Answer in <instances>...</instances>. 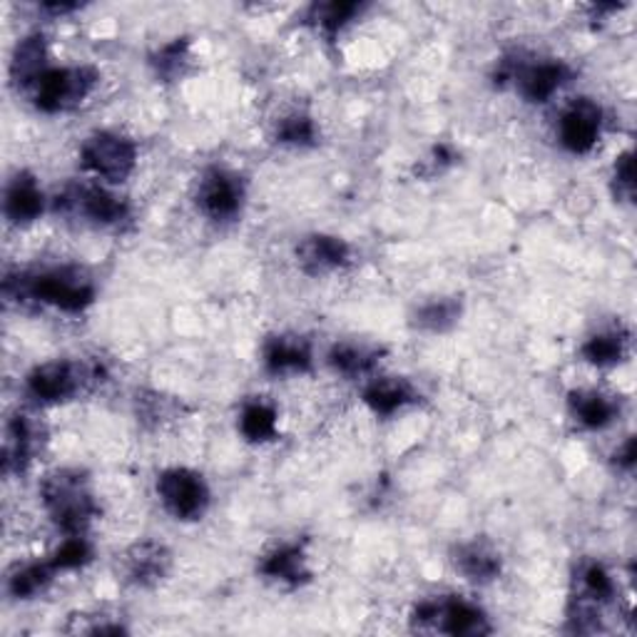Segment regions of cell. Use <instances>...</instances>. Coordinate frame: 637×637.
<instances>
[{"label":"cell","instance_id":"29","mask_svg":"<svg viewBox=\"0 0 637 637\" xmlns=\"http://www.w3.org/2000/svg\"><path fill=\"white\" fill-rule=\"evenodd\" d=\"M315 140H317V125H315V120L305 113L285 117L277 127V143L281 145L307 147V145H315Z\"/></svg>","mask_w":637,"mask_h":637},{"label":"cell","instance_id":"6","mask_svg":"<svg viewBox=\"0 0 637 637\" xmlns=\"http://www.w3.org/2000/svg\"><path fill=\"white\" fill-rule=\"evenodd\" d=\"M97 379V367L80 361H45L28 373V393L40 403H63L78 397L90 381Z\"/></svg>","mask_w":637,"mask_h":637},{"label":"cell","instance_id":"22","mask_svg":"<svg viewBox=\"0 0 637 637\" xmlns=\"http://www.w3.org/2000/svg\"><path fill=\"white\" fill-rule=\"evenodd\" d=\"M379 359V347H369V343L357 341H341L329 351V363L333 371L343 373V377H367V373L377 367Z\"/></svg>","mask_w":637,"mask_h":637},{"label":"cell","instance_id":"25","mask_svg":"<svg viewBox=\"0 0 637 637\" xmlns=\"http://www.w3.org/2000/svg\"><path fill=\"white\" fill-rule=\"evenodd\" d=\"M628 351V333L623 331H600L583 343V359L593 367H613L623 361Z\"/></svg>","mask_w":637,"mask_h":637},{"label":"cell","instance_id":"31","mask_svg":"<svg viewBox=\"0 0 637 637\" xmlns=\"http://www.w3.org/2000/svg\"><path fill=\"white\" fill-rule=\"evenodd\" d=\"M613 185H615V195L625 202H633V197H635V162H633L630 150L615 160Z\"/></svg>","mask_w":637,"mask_h":637},{"label":"cell","instance_id":"16","mask_svg":"<svg viewBox=\"0 0 637 637\" xmlns=\"http://www.w3.org/2000/svg\"><path fill=\"white\" fill-rule=\"evenodd\" d=\"M453 565L461 575H466L473 583H491L501 573V555L495 553L485 541L461 543L453 551Z\"/></svg>","mask_w":637,"mask_h":637},{"label":"cell","instance_id":"20","mask_svg":"<svg viewBox=\"0 0 637 637\" xmlns=\"http://www.w3.org/2000/svg\"><path fill=\"white\" fill-rule=\"evenodd\" d=\"M33 456V427L25 417H13L3 439V473H23Z\"/></svg>","mask_w":637,"mask_h":637},{"label":"cell","instance_id":"10","mask_svg":"<svg viewBox=\"0 0 637 637\" xmlns=\"http://www.w3.org/2000/svg\"><path fill=\"white\" fill-rule=\"evenodd\" d=\"M501 83L505 80H515L518 93L528 100V103H548V100L558 93V90L571 80V68L561 63V60H545V63L535 65H501Z\"/></svg>","mask_w":637,"mask_h":637},{"label":"cell","instance_id":"18","mask_svg":"<svg viewBox=\"0 0 637 637\" xmlns=\"http://www.w3.org/2000/svg\"><path fill=\"white\" fill-rule=\"evenodd\" d=\"M411 401H417V391L407 379H377L363 389V403L377 417H391Z\"/></svg>","mask_w":637,"mask_h":637},{"label":"cell","instance_id":"1","mask_svg":"<svg viewBox=\"0 0 637 637\" xmlns=\"http://www.w3.org/2000/svg\"><path fill=\"white\" fill-rule=\"evenodd\" d=\"M3 289L10 299H30L38 301V305L55 307L65 315H80L95 301L93 279L78 267H53L8 275Z\"/></svg>","mask_w":637,"mask_h":637},{"label":"cell","instance_id":"26","mask_svg":"<svg viewBox=\"0 0 637 637\" xmlns=\"http://www.w3.org/2000/svg\"><path fill=\"white\" fill-rule=\"evenodd\" d=\"M461 317V301L459 299H433V301H427V305H421L417 309V315H413V323H417L419 329L423 331H433V333H439V331H446L451 329L453 323L459 321Z\"/></svg>","mask_w":637,"mask_h":637},{"label":"cell","instance_id":"19","mask_svg":"<svg viewBox=\"0 0 637 637\" xmlns=\"http://www.w3.org/2000/svg\"><path fill=\"white\" fill-rule=\"evenodd\" d=\"M259 571L261 575H267V578L287 585H301L311 578L305 551H301L299 545H281L275 553H269L267 558L261 561Z\"/></svg>","mask_w":637,"mask_h":637},{"label":"cell","instance_id":"2","mask_svg":"<svg viewBox=\"0 0 637 637\" xmlns=\"http://www.w3.org/2000/svg\"><path fill=\"white\" fill-rule=\"evenodd\" d=\"M40 501H43L48 515L58 528L68 535H83V531L100 513L85 473L78 469L48 473L43 485H40Z\"/></svg>","mask_w":637,"mask_h":637},{"label":"cell","instance_id":"24","mask_svg":"<svg viewBox=\"0 0 637 637\" xmlns=\"http://www.w3.org/2000/svg\"><path fill=\"white\" fill-rule=\"evenodd\" d=\"M242 436L251 443H265L277 436V411L265 401H249L239 417Z\"/></svg>","mask_w":637,"mask_h":637},{"label":"cell","instance_id":"12","mask_svg":"<svg viewBox=\"0 0 637 637\" xmlns=\"http://www.w3.org/2000/svg\"><path fill=\"white\" fill-rule=\"evenodd\" d=\"M297 261L299 267L311 277L329 275L333 269L349 265L351 249L343 239L331 235H309L297 245Z\"/></svg>","mask_w":637,"mask_h":637},{"label":"cell","instance_id":"3","mask_svg":"<svg viewBox=\"0 0 637 637\" xmlns=\"http://www.w3.org/2000/svg\"><path fill=\"white\" fill-rule=\"evenodd\" d=\"M411 623L423 633H446L456 637H479L493 630L479 605L459 598V595L419 603L411 613Z\"/></svg>","mask_w":637,"mask_h":637},{"label":"cell","instance_id":"27","mask_svg":"<svg viewBox=\"0 0 637 637\" xmlns=\"http://www.w3.org/2000/svg\"><path fill=\"white\" fill-rule=\"evenodd\" d=\"M189 65V43L187 38H177L172 43L162 45L157 50V55L153 58V68L157 78L162 80H177L185 75V70Z\"/></svg>","mask_w":637,"mask_h":637},{"label":"cell","instance_id":"14","mask_svg":"<svg viewBox=\"0 0 637 637\" xmlns=\"http://www.w3.org/2000/svg\"><path fill=\"white\" fill-rule=\"evenodd\" d=\"M265 367L269 373H275V377L309 371L311 369L309 341L295 337V333L269 337L265 343Z\"/></svg>","mask_w":637,"mask_h":637},{"label":"cell","instance_id":"8","mask_svg":"<svg viewBox=\"0 0 637 637\" xmlns=\"http://www.w3.org/2000/svg\"><path fill=\"white\" fill-rule=\"evenodd\" d=\"M58 209L68 212V215H80L97 227H115L130 217L127 202L103 185L68 187L58 197Z\"/></svg>","mask_w":637,"mask_h":637},{"label":"cell","instance_id":"28","mask_svg":"<svg viewBox=\"0 0 637 637\" xmlns=\"http://www.w3.org/2000/svg\"><path fill=\"white\" fill-rule=\"evenodd\" d=\"M357 13H361L359 3H321V6H311L309 20H317L321 33L333 38L343 25L349 23V20H353Z\"/></svg>","mask_w":637,"mask_h":637},{"label":"cell","instance_id":"4","mask_svg":"<svg viewBox=\"0 0 637 637\" xmlns=\"http://www.w3.org/2000/svg\"><path fill=\"white\" fill-rule=\"evenodd\" d=\"M97 83V70L88 65L78 68H48L33 85V103L43 113H63L83 103Z\"/></svg>","mask_w":637,"mask_h":637},{"label":"cell","instance_id":"17","mask_svg":"<svg viewBox=\"0 0 637 637\" xmlns=\"http://www.w3.org/2000/svg\"><path fill=\"white\" fill-rule=\"evenodd\" d=\"M45 58L48 45L45 38L40 33L25 35L13 50V60H10V78L20 88H33L35 80L45 73Z\"/></svg>","mask_w":637,"mask_h":637},{"label":"cell","instance_id":"11","mask_svg":"<svg viewBox=\"0 0 637 637\" xmlns=\"http://www.w3.org/2000/svg\"><path fill=\"white\" fill-rule=\"evenodd\" d=\"M603 110L588 97H581L565 107L561 117V145L573 155H588L600 137Z\"/></svg>","mask_w":637,"mask_h":637},{"label":"cell","instance_id":"13","mask_svg":"<svg viewBox=\"0 0 637 637\" xmlns=\"http://www.w3.org/2000/svg\"><path fill=\"white\" fill-rule=\"evenodd\" d=\"M169 563L172 555L167 545L157 541H143L125 553L123 571L127 583L140 585V588H153L167 575Z\"/></svg>","mask_w":637,"mask_h":637},{"label":"cell","instance_id":"5","mask_svg":"<svg viewBox=\"0 0 637 637\" xmlns=\"http://www.w3.org/2000/svg\"><path fill=\"white\" fill-rule=\"evenodd\" d=\"M80 162L95 177L120 185L135 172L137 145L125 135L103 130V133H93L85 140L80 147Z\"/></svg>","mask_w":637,"mask_h":637},{"label":"cell","instance_id":"21","mask_svg":"<svg viewBox=\"0 0 637 637\" xmlns=\"http://www.w3.org/2000/svg\"><path fill=\"white\" fill-rule=\"evenodd\" d=\"M571 417L581 423L583 429L598 431L605 429L615 419V401L603 397L598 391H573L571 393Z\"/></svg>","mask_w":637,"mask_h":637},{"label":"cell","instance_id":"33","mask_svg":"<svg viewBox=\"0 0 637 637\" xmlns=\"http://www.w3.org/2000/svg\"><path fill=\"white\" fill-rule=\"evenodd\" d=\"M45 10H48V13L63 16V13H73V10H78V6L75 3H48Z\"/></svg>","mask_w":637,"mask_h":637},{"label":"cell","instance_id":"23","mask_svg":"<svg viewBox=\"0 0 637 637\" xmlns=\"http://www.w3.org/2000/svg\"><path fill=\"white\" fill-rule=\"evenodd\" d=\"M55 565L53 563H28L23 568H16L8 575V593L10 598L16 600H28L33 595L43 593L50 583H53L55 575Z\"/></svg>","mask_w":637,"mask_h":637},{"label":"cell","instance_id":"15","mask_svg":"<svg viewBox=\"0 0 637 637\" xmlns=\"http://www.w3.org/2000/svg\"><path fill=\"white\" fill-rule=\"evenodd\" d=\"M43 192L30 172H18L6 187V217L13 225H30L43 215Z\"/></svg>","mask_w":637,"mask_h":637},{"label":"cell","instance_id":"9","mask_svg":"<svg viewBox=\"0 0 637 637\" xmlns=\"http://www.w3.org/2000/svg\"><path fill=\"white\" fill-rule=\"evenodd\" d=\"M245 205V185L235 172L209 167L199 177L197 185V207L205 212L209 219L225 222L235 219Z\"/></svg>","mask_w":637,"mask_h":637},{"label":"cell","instance_id":"7","mask_svg":"<svg viewBox=\"0 0 637 637\" xmlns=\"http://www.w3.org/2000/svg\"><path fill=\"white\" fill-rule=\"evenodd\" d=\"M157 495L177 521H199L207 513L209 489L199 473L189 469H167L157 476Z\"/></svg>","mask_w":637,"mask_h":637},{"label":"cell","instance_id":"30","mask_svg":"<svg viewBox=\"0 0 637 637\" xmlns=\"http://www.w3.org/2000/svg\"><path fill=\"white\" fill-rule=\"evenodd\" d=\"M90 558H93V548L83 535H68V541L60 545L50 563L55 565V571H75L88 565Z\"/></svg>","mask_w":637,"mask_h":637},{"label":"cell","instance_id":"32","mask_svg":"<svg viewBox=\"0 0 637 637\" xmlns=\"http://www.w3.org/2000/svg\"><path fill=\"white\" fill-rule=\"evenodd\" d=\"M635 459H637V451H635V439L630 436L628 441L623 443V446L615 451V463H618L620 469H633L635 466Z\"/></svg>","mask_w":637,"mask_h":637}]
</instances>
